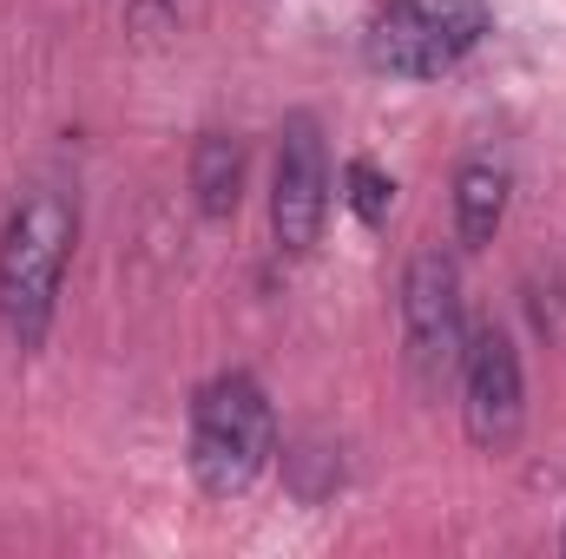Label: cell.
<instances>
[{"instance_id":"obj_9","label":"cell","mask_w":566,"mask_h":559,"mask_svg":"<svg viewBox=\"0 0 566 559\" xmlns=\"http://www.w3.org/2000/svg\"><path fill=\"white\" fill-rule=\"evenodd\" d=\"M343 198H349V211H356L369 231H382L389 211H396V178H389L382 165H369V158H349V165H343Z\"/></svg>"},{"instance_id":"obj_10","label":"cell","mask_w":566,"mask_h":559,"mask_svg":"<svg viewBox=\"0 0 566 559\" xmlns=\"http://www.w3.org/2000/svg\"><path fill=\"white\" fill-rule=\"evenodd\" d=\"M560 553H566V534H560Z\"/></svg>"},{"instance_id":"obj_7","label":"cell","mask_w":566,"mask_h":559,"mask_svg":"<svg viewBox=\"0 0 566 559\" xmlns=\"http://www.w3.org/2000/svg\"><path fill=\"white\" fill-rule=\"evenodd\" d=\"M507 198H514V171L501 158H468L454 171V238H461V251L494 244V231L507 224Z\"/></svg>"},{"instance_id":"obj_2","label":"cell","mask_w":566,"mask_h":559,"mask_svg":"<svg viewBox=\"0 0 566 559\" xmlns=\"http://www.w3.org/2000/svg\"><path fill=\"white\" fill-rule=\"evenodd\" d=\"M277 454V409L251 369H224L191 402V481L211 500H238Z\"/></svg>"},{"instance_id":"obj_4","label":"cell","mask_w":566,"mask_h":559,"mask_svg":"<svg viewBox=\"0 0 566 559\" xmlns=\"http://www.w3.org/2000/svg\"><path fill=\"white\" fill-rule=\"evenodd\" d=\"M468 349L461 271L448 251H416L402 271V369L422 395H441Z\"/></svg>"},{"instance_id":"obj_6","label":"cell","mask_w":566,"mask_h":559,"mask_svg":"<svg viewBox=\"0 0 566 559\" xmlns=\"http://www.w3.org/2000/svg\"><path fill=\"white\" fill-rule=\"evenodd\" d=\"M329 218V139L316 113H290L277 126V171H271V238L283 257H310Z\"/></svg>"},{"instance_id":"obj_8","label":"cell","mask_w":566,"mask_h":559,"mask_svg":"<svg viewBox=\"0 0 566 559\" xmlns=\"http://www.w3.org/2000/svg\"><path fill=\"white\" fill-rule=\"evenodd\" d=\"M191 198L211 224H224L244 204V139L238 133H198L191 145Z\"/></svg>"},{"instance_id":"obj_1","label":"cell","mask_w":566,"mask_h":559,"mask_svg":"<svg viewBox=\"0 0 566 559\" xmlns=\"http://www.w3.org/2000/svg\"><path fill=\"white\" fill-rule=\"evenodd\" d=\"M80 244V204L66 184L33 178L0 224V323L13 349H40L60 309V283Z\"/></svg>"},{"instance_id":"obj_3","label":"cell","mask_w":566,"mask_h":559,"mask_svg":"<svg viewBox=\"0 0 566 559\" xmlns=\"http://www.w3.org/2000/svg\"><path fill=\"white\" fill-rule=\"evenodd\" d=\"M488 33H494L488 0H389L363 33V60L389 80H441Z\"/></svg>"},{"instance_id":"obj_5","label":"cell","mask_w":566,"mask_h":559,"mask_svg":"<svg viewBox=\"0 0 566 559\" xmlns=\"http://www.w3.org/2000/svg\"><path fill=\"white\" fill-rule=\"evenodd\" d=\"M454 389H461V428L481 454H507L527 428V369H521V349L501 323H481L468 329V349H461V369H454Z\"/></svg>"}]
</instances>
